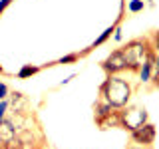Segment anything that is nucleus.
Here are the masks:
<instances>
[{
    "instance_id": "nucleus-1",
    "label": "nucleus",
    "mask_w": 159,
    "mask_h": 149,
    "mask_svg": "<svg viewBox=\"0 0 159 149\" xmlns=\"http://www.w3.org/2000/svg\"><path fill=\"white\" fill-rule=\"evenodd\" d=\"M99 97L106 99L113 109H121L129 103L131 97V86L119 76H107L106 82L99 88Z\"/></svg>"
},
{
    "instance_id": "nucleus-2",
    "label": "nucleus",
    "mask_w": 159,
    "mask_h": 149,
    "mask_svg": "<svg viewBox=\"0 0 159 149\" xmlns=\"http://www.w3.org/2000/svg\"><path fill=\"white\" fill-rule=\"evenodd\" d=\"M123 56H125V62H127V70L131 72H137L141 68L143 62H147L149 58L153 56V48L149 44V40H141V38H135L131 42H127L125 48H121Z\"/></svg>"
},
{
    "instance_id": "nucleus-3",
    "label": "nucleus",
    "mask_w": 159,
    "mask_h": 149,
    "mask_svg": "<svg viewBox=\"0 0 159 149\" xmlns=\"http://www.w3.org/2000/svg\"><path fill=\"white\" fill-rule=\"evenodd\" d=\"M119 119H121V127L127 131L141 127L143 123H147V111L143 107H121L119 109Z\"/></svg>"
},
{
    "instance_id": "nucleus-4",
    "label": "nucleus",
    "mask_w": 159,
    "mask_h": 149,
    "mask_svg": "<svg viewBox=\"0 0 159 149\" xmlns=\"http://www.w3.org/2000/svg\"><path fill=\"white\" fill-rule=\"evenodd\" d=\"M102 68H103V72H106L107 76H117V74L125 72V70H127V62H125L123 52H121V50H113V52L103 60Z\"/></svg>"
},
{
    "instance_id": "nucleus-5",
    "label": "nucleus",
    "mask_w": 159,
    "mask_h": 149,
    "mask_svg": "<svg viewBox=\"0 0 159 149\" xmlns=\"http://www.w3.org/2000/svg\"><path fill=\"white\" fill-rule=\"evenodd\" d=\"M129 133H131V139L135 143H139V145L149 147L155 141V125H153V123H143L141 127L133 129V131H129Z\"/></svg>"
},
{
    "instance_id": "nucleus-6",
    "label": "nucleus",
    "mask_w": 159,
    "mask_h": 149,
    "mask_svg": "<svg viewBox=\"0 0 159 149\" xmlns=\"http://www.w3.org/2000/svg\"><path fill=\"white\" fill-rule=\"evenodd\" d=\"M14 135H16V127L12 125L10 117H4L2 121H0V145L6 147L8 143L14 139Z\"/></svg>"
},
{
    "instance_id": "nucleus-7",
    "label": "nucleus",
    "mask_w": 159,
    "mask_h": 149,
    "mask_svg": "<svg viewBox=\"0 0 159 149\" xmlns=\"http://www.w3.org/2000/svg\"><path fill=\"white\" fill-rule=\"evenodd\" d=\"M8 97H10L8 107L14 109L12 113H30L28 111V99H26V96H22L20 92H14V93H10Z\"/></svg>"
},
{
    "instance_id": "nucleus-8",
    "label": "nucleus",
    "mask_w": 159,
    "mask_h": 149,
    "mask_svg": "<svg viewBox=\"0 0 159 149\" xmlns=\"http://www.w3.org/2000/svg\"><path fill=\"white\" fill-rule=\"evenodd\" d=\"M98 125L102 129H109V127H121V119H119V109H113V111H109L107 115L96 119Z\"/></svg>"
},
{
    "instance_id": "nucleus-9",
    "label": "nucleus",
    "mask_w": 159,
    "mask_h": 149,
    "mask_svg": "<svg viewBox=\"0 0 159 149\" xmlns=\"http://www.w3.org/2000/svg\"><path fill=\"white\" fill-rule=\"evenodd\" d=\"M153 56H155V54H153ZM153 56L149 58L147 62H143L141 68L137 70V72H139V79H141L143 84L149 82V79H151V76H153Z\"/></svg>"
},
{
    "instance_id": "nucleus-10",
    "label": "nucleus",
    "mask_w": 159,
    "mask_h": 149,
    "mask_svg": "<svg viewBox=\"0 0 159 149\" xmlns=\"http://www.w3.org/2000/svg\"><path fill=\"white\" fill-rule=\"evenodd\" d=\"M40 72V66H32V64H26V66H22L18 70V74H16V78L18 79H26V78H32L34 74H38Z\"/></svg>"
},
{
    "instance_id": "nucleus-11",
    "label": "nucleus",
    "mask_w": 159,
    "mask_h": 149,
    "mask_svg": "<svg viewBox=\"0 0 159 149\" xmlns=\"http://www.w3.org/2000/svg\"><path fill=\"white\" fill-rule=\"evenodd\" d=\"M109 111H113V107L109 106L106 99H102V97H99V99H98V103H96V119L103 117V115H107Z\"/></svg>"
},
{
    "instance_id": "nucleus-12",
    "label": "nucleus",
    "mask_w": 159,
    "mask_h": 149,
    "mask_svg": "<svg viewBox=\"0 0 159 149\" xmlns=\"http://www.w3.org/2000/svg\"><path fill=\"white\" fill-rule=\"evenodd\" d=\"M113 30H116V26H109V28H106L102 34H99V38H96V42L92 44V48H96V46H102V44H103V42H106V40H107V38L113 34Z\"/></svg>"
},
{
    "instance_id": "nucleus-13",
    "label": "nucleus",
    "mask_w": 159,
    "mask_h": 149,
    "mask_svg": "<svg viewBox=\"0 0 159 149\" xmlns=\"http://www.w3.org/2000/svg\"><path fill=\"white\" fill-rule=\"evenodd\" d=\"M143 8H145V2H143V0H131V2H129V6H127V10H129L131 14L141 12Z\"/></svg>"
},
{
    "instance_id": "nucleus-14",
    "label": "nucleus",
    "mask_w": 159,
    "mask_h": 149,
    "mask_svg": "<svg viewBox=\"0 0 159 149\" xmlns=\"http://www.w3.org/2000/svg\"><path fill=\"white\" fill-rule=\"evenodd\" d=\"M80 56H82V54H68V56H62L56 64H62V66H64V64H74V62L80 60Z\"/></svg>"
},
{
    "instance_id": "nucleus-15",
    "label": "nucleus",
    "mask_w": 159,
    "mask_h": 149,
    "mask_svg": "<svg viewBox=\"0 0 159 149\" xmlns=\"http://www.w3.org/2000/svg\"><path fill=\"white\" fill-rule=\"evenodd\" d=\"M153 79H155V84L159 86V54H155L153 56Z\"/></svg>"
},
{
    "instance_id": "nucleus-16",
    "label": "nucleus",
    "mask_w": 159,
    "mask_h": 149,
    "mask_svg": "<svg viewBox=\"0 0 159 149\" xmlns=\"http://www.w3.org/2000/svg\"><path fill=\"white\" fill-rule=\"evenodd\" d=\"M8 96H10L8 86H6L4 82H0V102H2V99H8Z\"/></svg>"
},
{
    "instance_id": "nucleus-17",
    "label": "nucleus",
    "mask_w": 159,
    "mask_h": 149,
    "mask_svg": "<svg viewBox=\"0 0 159 149\" xmlns=\"http://www.w3.org/2000/svg\"><path fill=\"white\" fill-rule=\"evenodd\" d=\"M6 111H8V99H2L0 102V121L6 117Z\"/></svg>"
},
{
    "instance_id": "nucleus-18",
    "label": "nucleus",
    "mask_w": 159,
    "mask_h": 149,
    "mask_svg": "<svg viewBox=\"0 0 159 149\" xmlns=\"http://www.w3.org/2000/svg\"><path fill=\"white\" fill-rule=\"evenodd\" d=\"M151 48L155 50V54H159V32H155V36H153V44Z\"/></svg>"
},
{
    "instance_id": "nucleus-19",
    "label": "nucleus",
    "mask_w": 159,
    "mask_h": 149,
    "mask_svg": "<svg viewBox=\"0 0 159 149\" xmlns=\"http://www.w3.org/2000/svg\"><path fill=\"white\" fill-rule=\"evenodd\" d=\"M12 2H14V0H0V14H2V12H4V10H6Z\"/></svg>"
},
{
    "instance_id": "nucleus-20",
    "label": "nucleus",
    "mask_w": 159,
    "mask_h": 149,
    "mask_svg": "<svg viewBox=\"0 0 159 149\" xmlns=\"http://www.w3.org/2000/svg\"><path fill=\"white\" fill-rule=\"evenodd\" d=\"M113 38H116V40H121V30H119V28L113 30Z\"/></svg>"
},
{
    "instance_id": "nucleus-21",
    "label": "nucleus",
    "mask_w": 159,
    "mask_h": 149,
    "mask_svg": "<svg viewBox=\"0 0 159 149\" xmlns=\"http://www.w3.org/2000/svg\"><path fill=\"white\" fill-rule=\"evenodd\" d=\"M127 149H147L145 145H131V147H127Z\"/></svg>"
},
{
    "instance_id": "nucleus-22",
    "label": "nucleus",
    "mask_w": 159,
    "mask_h": 149,
    "mask_svg": "<svg viewBox=\"0 0 159 149\" xmlns=\"http://www.w3.org/2000/svg\"><path fill=\"white\" fill-rule=\"evenodd\" d=\"M0 74H4V68H2V64H0Z\"/></svg>"
},
{
    "instance_id": "nucleus-23",
    "label": "nucleus",
    "mask_w": 159,
    "mask_h": 149,
    "mask_svg": "<svg viewBox=\"0 0 159 149\" xmlns=\"http://www.w3.org/2000/svg\"><path fill=\"white\" fill-rule=\"evenodd\" d=\"M0 149H4V147H2V145H0Z\"/></svg>"
}]
</instances>
